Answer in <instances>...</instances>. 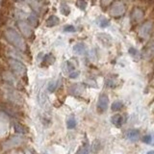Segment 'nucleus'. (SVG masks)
<instances>
[{
    "label": "nucleus",
    "mask_w": 154,
    "mask_h": 154,
    "mask_svg": "<svg viewBox=\"0 0 154 154\" xmlns=\"http://www.w3.org/2000/svg\"><path fill=\"white\" fill-rule=\"evenodd\" d=\"M5 38L10 44L14 45L15 48H18L20 51H25L26 49V44L23 41V39L20 37V35L18 32L12 28H8L5 31Z\"/></svg>",
    "instance_id": "f257e3e1"
},
{
    "label": "nucleus",
    "mask_w": 154,
    "mask_h": 154,
    "mask_svg": "<svg viewBox=\"0 0 154 154\" xmlns=\"http://www.w3.org/2000/svg\"><path fill=\"white\" fill-rule=\"evenodd\" d=\"M8 64L11 68V70H13V72L15 74L18 75L20 77L26 76V72H27V70H26V67L22 62L16 60L15 58H9L8 59Z\"/></svg>",
    "instance_id": "f03ea898"
},
{
    "label": "nucleus",
    "mask_w": 154,
    "mask_h": 154,
    "mask_svg": "<svg viewBox=\"0 0 154 154\" xmlns=\"http://www.w3.org/2000/svg\"><path fill=\"white\" fill-rule=\"evenodd\" d=\"M108 104H109V97H108L107 94H100L99 97H98V101H97V111L99 113H103L105 112L108 108Z\"/></svg>",
    "instance_id": "7ed1b4c3"
},
{
    "label": "nucleus",
    "mask_w": 154,
    "mask_h": 154,
    "mask_svg": "<svg viewBox=\"0 0 154 154\" xmlns=\"http://www.w3.org/2000/svg\"><path fill=\"white\" fill-rule=\"evenodd\" d=\"M18 28L20 29L21 33L25 36L26 38L30 39V38L34 37V33H33V30L31 29L30 25H29L26 21H24V20H18Z\"/></svg>",
    "instance_id": "20e7f679"
},
{
    "label": "nucleus",
    "mask_w": 154,
    "mask_h": 154,
    "mask_svg": "<svg viewBox=\"0 0 154 154\" xmlns=\"http://www.w3.org/2000/svg\"><path fill=\"white\" fill-rule=\"evenodd\" d=\"M139 136H140V132L137 129H131L126 132V138L130 141H132V142H135V141L138 140Z\"/></svg>",
    "instance_id": "39448f33"
},
{
    "label": "nucleus",
    "mask_w": 154,
    "mask_h": 154,
    "mask_svg": "<svg viewBox=\"0 0 154 154\" xmlns=\"http://www.w3.org/2000/svg\"><path fill=\"white\" fill-rule=\"evenodd\" d=\"M83 86L80 84H75L72 85L70 88V93L72 94V96H80V94L83 93Z\"/></svg>",
    "instance_id": "423d86ee"
},
{
    "label": "nucleus",
    "mask_w": 154,
    "mask_h": 154,
    "mask_svg": "<svg viewBox=\"0 0 154 154\" xmlns=\"http://www.w3.org/2000/svg\"><path fill=\"white\" fill-rule=\"evenodd\" d=\"M60 23V19L57 15H50L46 20V25L48 27H54Z\"/></svg>",
    "instance_id": "0eeeda50"
},
{
    "label": "nucleus",
    "mask_w": 154,
    "mask_h": 154,
    "mask_svg": "<svg viewBox=\"0 0 154 154\" xmlns=\"http://www.w3.org/2000/svg\"><path fill=\"white\" fill-rule=\"evenodd\" d=\"M73 51L78 55H83L86 53V46H85L84 44L79 42V44H76L73 46Z\"/></svg>",
    "instance_id": "6e6552de"
},
{
    "label": "nucleus",
    "mask_w": 154,
    "mask_h": 154,
    "mask_svg": "<svg viewBox=\"0 0 154 154\" xmlns=\"http://www.w3.org/2000/svg\"><path fill=\"white\" fill-rule=\"evenodd\" d=\"M152 29V24L151 22H146V24H143L141 28V34H142L143 37H146V36L149 35L150 31Z\"/></svg>",
    "instance_id": "1a4fd4ad"
},
{
    "label": "nucleus",
    "mask_w": 154,
    "mask_h": 154,
    "mask_svg": "<svg viewBox=\"0 0 154 154\" xmlns=\"http://www.w3.org/2000/svg\"><path fill=\"white\" fill-rule=\"evenodd\" d=\"M63 70L65 73L70 74L72 72V71L75 70V67H74V65L71 64L70 61H65L63 64Z\"/></svg>",
    "instance_id": "9d476101"
},
{
    "label": "nucleus",
    "mask_w": 154,
    "mask_h": 154,
    "mask_svg": "<svg viewBox=\"0 0 154 154\" xmlns=\"http://www.w3.org/2000/svg\"><path fill=\"white\" fill-rule=\"evenodd\" d=\"M111 122H112V123L114 124V125L120 127L122 124V122H123V119H122V117L120 116V115L117 114V115H115V116L112 117V119H111Z\"/></svg>",
    "instance_id": "9b49d317"
},
{
    "label": "nucleus",
    "mask_w": 154,
    "mask_h": 154,
    "mask_svg": "<svg viewBox=\"0 0 154 154\" xmlns=\"http://www.w3.org/2000/svg\"><path fill=\"white\" fill-rule=\"evenodd\" d=\"M27 21H28V24L30 26H33V27H37V26L39 25V19L35 15H28Z\"/></svg>",
    "instance_id": "f8f14e48"
},
{
    "label": "nucleus",
    "mask_w": 154,
    "mask_h": 154,
    "mask_svg": "<svg viewBox=\"0 0 154 154\" xmlns=\"http://www.w3.org/2000/svg\"><path fill=\"white\" fill-rule=\"evenodd\" d=\"M67 127L68 129H74L76 127V120L74 117H70L67 120Z\"/></svg>",
    "instance_id": "ddd939ff"
},
{
    "label": "nucleus",
    "mask_w": 154,
    "mask_h": 154,
    "mask_svg": "<svg viewBox=\"0 0 154 154\" xmlns=\"http://www.w3.org/2000/svg\"><path fill=\"white\" fill-rule=\"evenodd\" d=\"M60 12L63 14L64 15H68L70 14V6L65 3H62L61 6H60Z\"/></svg>",
    "instance_id": "4468645a"
},
{
    "label": "nucleus",
    "mask_w": 154,
    "mask_h": 154,
    "mask_svg": "<svg viewBox=\"0 0 154 154\" xmlns=\"http://www.w3.org/2000/svg\"><path fill=\"white\" fill-rule=\"evenodd\" d=\"M55 62V57L52 54H47L45 55L42 59V63L46 64V65H52Z\"/></svg>",
    "instance_id": "2eb2a0df"
},
{
    "label": "nucleus",
    "mask_w": 154,
    "mask_h": 154,
    "mask_svg": "<svg viewBox=\"0 0 154 154\" xmlns=\"http://www.w3.org/2000/svg\"><path fill=\"white\" fill-rule=\"evenodd\" d=\"M98 25H99L101 28H106L110 25V22L105 18H100L98 19Z\"/></svg>",
    "instance_id": "dca6fc26"
},
{
    "label": "nucleus",
    "mask_w": 154,
    "mask_h": 154,
    "mask_svg": "<svg viewBox=\"0 0 154 154\" xmlns=\"http://www.w3.org/2000/svg\"><path fill=\"white\" fill-rule=\"evenodd\" d=\"M122 107H123V104L122 101H115L112 104V106H111L113 111H120Z\"/></svg>",
    "instance_id": "f3484780"
},
{
    "label": "nucleus",
    "mask_w": 154,
    "mask_h": 154,
    "mask_svg": "<svg viewBox=\"0 0 154 154\" xmlns=\"http://www.w3.org/2000/svg\"><path fill=\"white\" fill-rule=\"evenodd\" d=\"M90 153V147L88 145H84L83 146H81L79 150L76 152V154H89Z\"/></svg>",
    "instance_id": "a211bd4d"
},
{
    "label": "nucleus",
    "mask_w": 154,
    "mask_h": 154,
    "mask_svg": "<svg viewBox=\"0 0 154 154\" xmlns=\"http://www.w3.org/2000/svg\"><path fill=\"white\" fill-rule=\"evenodd\" d=\"M14 127H15V132L21 133V134H25V133H26V129H25L22 125H20V124H18V123L15 122V123L14 124Z\"/></svg>",
    "instance_id": "6ab92c4d"
},
{
    "label": "nucleus",
    "mask_w": 154,
    "mask_h": 154,
    "mask_svg": "<svg viewBox=\"0 0 154 154\" xmlns=\"http://www.w3.org/2000/svg\"><path fill=\"white\" fill-rule=\"evenodd\" d=\"M76 5H77V7L81 10H85L87 8V2L85 1V0H77Z\"/></svg>",
    "instance_id": "aec40b11"
},
{
    "label": "nucleus",
    "mask_w": 154,
    "mask_h": 154,
    "mask_svg": "<svg viewBox=\"0 0 154 154\" xmlns=\"http://www.w3.org/2000/svg\"><path fill=\"white\" fill-rule=\"evenodd\" d=\"M91 149H93L94 152H96L100 149V142L98 140L94 141V143H93V146H91Z\"/></svg>",
    "instance_id": "412c9836"
},
{
    "label": "nucleus",
    "mask_w": 154,
    "mask_h": 154,
    "mask_svg": "<svg viewBox=\"0 0 154 154\" xmlns=\"http://www.w3.org/2000/svg\"><path fill=\"white\" fill-rule=\"evenodd\" d=\"M56 89H57V82L52 81L48 84V91H50V93H53Z\"/></svg>",
    "instance_id": "4be33fe9"
},
{
    "label": "nucleus",
    "mask_w": 154,
    "mask_h": 154,
    "mask_svg": "<svg viewBox=\"0 0 154 154\" xmlns=\"http://www.w3.org/2000/svg\"><path fill=\"white\" fill-rule=\"evenodd\" d=\"M64 31L68 32V33H72V32L76 31V29H75V27L72 25H67V26H65L64 27Z\"/></svg>",
    "instance_id": "5701e85b"
},
{
    "label": "nucleus",
    "mask_w": 154,
    "mask_h": 154,
    "mask_svg": "<svg viewBox=\"0 0 154 154\" xmlns=\"http://www.w3.org/2000/svg\"><path fill=\"white\" fill-rule=\"evenodd\" d=\"M79 71H76V70H74L72 71L71 73H70L68 75H70V77L71 78V79H75V78H77L78 76H79Z\"/></svg>",
    "instance_id": "b1692460"
},
{
    "label": "nucleus",
    "mask_w": 154,
    "mask_h": 154,
    "mask_svg": "<svg viewBox=\"0 0 154 154\" xmlns=\"http://www.w3.org/2000/svg\"><path fill=\"white\" fill-rule=\"evenodd\" d=\"M143 142L146 143H151V136H150V135H146L143 138Z\"/></svg>",
    "instance_id": "393cba45"
},
{
    "label": "nucleus",
    "mask_w": 154,
    "mask_h": 154,
    "mask_svg": "<svg viewBox=\"0 0 154 154\" xmlns=\"http://www.w3.org/2000/svg\"><path fill=\"white\" fill-rule=\"evenodd\" d=\"M129 53L132 55V56H136V54H137V50L134 47H130L129 48Z\"/></svg>",
    "instance_id": "a878e982"
},
{
    "label": "nucleus",
    "mask_w": 154,
    "mask_h": 154,
    "mask_svg": "<svg viewBox=\"0 0 154 154\" xmlns=\"http://www.w3.org/2000/svg\"><path fill=\"white\" fill-rule=\"evenodd\" d=\"M143 2H145L146 4H147L148 6H152L154 5V0H142Z\"/></svg>",
    "instance_id": "bb28decb"
},
{
    "label": "nucleus",
    "mask_w": 154,
    "mask_h": 154,
    "mask_svg": "<svg viewBox=\"0 0 154 154\" xmlns=\"http://www.w3.org/2000/svg\"><path fill=\"white\" fill-rule=\"evenodd\" d=\"M111 1H112V0H103V1H102V4H103V5H107V4H109Z\"/></svg>",
    "instance_id": "cd10ccee"
},
{
    "label": "nucleus",
    "mask_w": 154,
    "mask_h": 154,
    "mask_svg": "<svg viewBox=\"0 0 154 154\" xmlns=\"http://www.w3.org/2000/svg\"><path fill=\"white\" fill-rule=\"evenodd\" d=\"M146 154H154V150H151V151H148Z\"/></svg>",
    "instance_id": "c85d7f7f"
},
{
    "label": "nucleus",
    "mask_w": 154,
    "mask_h": 154,
    "mask_svg": "<svg viewBox=\"0 0 154 154\" xmlns=\"http://www.w3.org/2000/svg\"><path fill=\"white\" fill-rule=\"evenodd\" d=\"M151 15H152V18H154V7L152 9V12H151Z\"/></svg>",
    "instance_id": "c756f323"
}]
</instances>
